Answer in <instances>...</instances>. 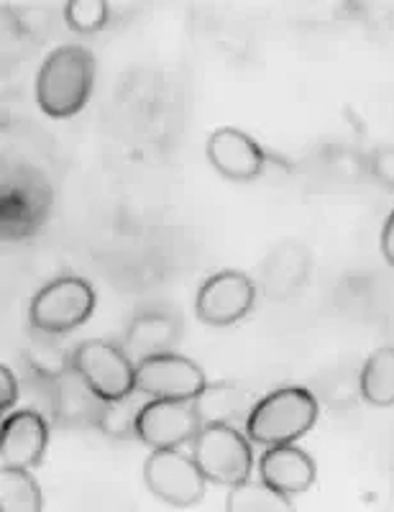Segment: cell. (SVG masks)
<instances>
[{
	"instance_id": "cell-1",
	"label": "cell",
	"mask_w": 394,
	"mask_h": 512,
	"mask_svg": "<svg viewBox=\"0 0 394 512\" xmlns=\"http://www.w3.org/2000/svg\"><path fill=\"white\" fill-rule=\"evenodd\" d=\"M93 52L80 44H64L49 54L36 75V103L49 118H72L93 98Z\"/></svg>"
},
{
	"instance_id": "cell-2",
	"label": "cell",
	"mask_w": 394,
	"mask_h": 512,
	"mask_svg": "<svg viewBox=\"0 0 394 512\" xmlns=\"http://www.w3.org/2000/svg\"><path fill=\"white\" fill-rule=\"evenodd\" d=\"M54 190L36 167L18 164L0 182V236L3 241H26L49 221Z\"/></svg>"
},
{
	"instance_id": "cell-3",
	"label": "cell",
	"mask_w": 394,
	"mask_h": 512,
	"mask_svg": "<svg viewBox=\"0 0 394 512\" xmlns=\"http://www.w3.org/2000/svg\"><path fill=\"white\" fill-rule=\"evenodd\" d=\"M318 423V400L305 387H279L259 397L244 423V433L256 446L295 443Z\"/></svg>"
},
{
	"instance_id": "cell-4",
	"label": "cell",
	"mask_w": 394,
	"mask_h": 512,
	"mask_svg": "<svg viewBox=\"0 0 394 512\" xmlns=\"http://www.w3.org/2000/svg\"><path fill=\"white\" fill-rule=\"evenodd\" d=\"M95 303L98 297L90 282L75 274H64L36 292L29 305V326L31 331L67 336L85 326L93 315Z\"/></svg>"
},
{
	"instance_id": "cell-5",
	"label": "cell",
	"mask_w": 394,
	"mask_h": 512,
	"mask_svg": "<svg viewBox=\"0 0 394 512\" xmlns=\"http://www.w3.org/2000/svg\"><path fill=\"white\" fill-rule=\"evenodd\" d=\"M192 459L210 484L236 487L251 479L254 451L236 425H203L192 441Z\"/></svg>"
},
{
	"instance_id": "cell-6",
	"label": "cell",
	"mask_w": 394,
	"mask_h": 512,
	"mask_svg": "<svg viewBox=\"0 0 394 512\" xmlns=\"http://www.w3.org/2000/svg\"><path fill=\"white\" fill-rule=\"evenodd\" d=\"M144 482L169 507H195L203 500L208 479L197 469L192 454L180 448H154L144 464Z\"/></svg>"
},
{
	"instance_id": "cell-7",
	"label": "cell",
	"mask_w": 394,
	"mask_h": 512,
	"mask_svg": "<svg viewBox=\"0 0 394 512\" xmlns=\"http://www.w3.org/2000/svg\"><path fill=\"white\" fill-rule=\"evenodd\" d=\"M72 369L85 379L103 400H118L136 392V361L126 349L103 338L85 341L75 349Z\"/></svg>"
},
{
	"instance_id": "cell-8",
	"label": "cell",
	"mask_w": 394,
	"mask_h": 512,
	"mask_svg": "<svg viewBox=\"0 0 394 512\" xmlns=\"http://www.w3.org/2000/svg\"><path fill=\"white\" fill-rule=\"evenodd\" d=\"M256 305V282L238 269L210 274L195 297V313L205 326L226 328L244 320Z\"/></svg>"
},
{
	"instance_id": "cell-9",
	"label": "cell",
	"mask_w": 394,
	"mask_h": 512,
	"mask_svg": "<svg viewBox=\"0 0 394 512\" xmlns=\"http://www.w3.org/2000/svg\"><path fill=\"white\" fill-rule=\"evenodd\" d=\"M205 387H208V379L203 369L174 351L136 361V390L144 397L195 400Z\"/></svg>"
},
{
	"instance_id": "cell-10",
	"label": "cell",
	"mask_w": 394,
	"mask_h": 512,
	"mask_svg": "<svg viewBox=\"0 0 394 512\" xmlns=\"http://www.w3.org/2000/svg\"><path fill=\"white\" fill-rule=\"evenodd\" d=\"M203 423L195 400H162L151 397L144 402L136 420V438L149 448H180L195 441Z\"/></svg>"
},
{
	"instance_id": "cell-11",
	"label": "cell",
	"mask_w": 394,
	"mask_h": 512,
	"mask_svg": "<svg viewBox=\"0 0 394 512\" xmlns=\"http://www.w3.org/2000/svg\"><path fill=\"white\" fill-rule=\"evenodd\" d=\"M210 164L231 182L259 180L269 167V152L246 131L233 126L215 128L205 144Z\"/></svg>"
},
{
	"instance_id": "cell-12",
	"label": "cell",
	"mask_w": 394,
	"mask_h": 512,
	"mask_svg": "<svg viewBox=\"0 0 394 512\" xmlns=\"http://www.w3.org/2000/svg\"><path fill=\"white\" fill-rule=\"evenodd\" d=\"M182 338V318L167 305H144L134 313L126 328L123 349L134 361L174 351Z\"/></svg>"
},
{
	"instance_id": "cell-13",
	"label": "cell",
	"mask_w": 394,
	"mask_h": 512,
	"mask_svg": "<svg viewBox=\"0 0 394 512\" xmlns=\"http://www.w3.org/2000/svg\"><path fill=\"white\" fill-rule=\"evenodd\" d=\"M49 446L47 418L36 410L8 415L0 428V464L3 469H34Z\"/></svg>"
},
{
	"instance_id": "cell-14",
	"label": "cell",
	"mask_w": 394,
	"mask_h": 512,
	"mask_svg": "<svg viewBox=\"0 0 394 512\" xmlns=\"http://www.w3.org/2000/svg\"><path fill=\"white\" fill-rule=\"evenodd\" d=\"M105 402L75 369L49 382L52 418L64 428H98Z\"/></svg>"
},
{
	"instance_id": "cell-15",
	"label": "cell",
	"mask_w": 394,
	"mask_h": 512,
	"mask_svg": "<svg viewBox=\"0 0 394 512\" xmlns=\"http://www.w3.org/2000/svg\"><path fill=\"white\" fill-rule=\"evenodd\" d=\"M259 474L267 484L284 492L287 497L308 492L318 477V466L308 451L297 448L295 443L269 446L259 459Z\"/></svg>"
},
{
	"instance_id": "cell-16",
	"label": "cell",
	"mask_w": 394,
	"mask_h": 512,
	"mask_svg": "<svg viewBox=\"0 0 394 512\" xmlns=\"http://www.w3.org/2000/svg\"><path fill=\"white\" fill-rule=\"evenodd\" d=\"M310 251L300 241H282L261 264V287L269 300H287L295 295L310 274Z\"/></svg>"
},
{
	"instance_id": "cell-17",
	"label": "cell",
	"mask_w": 394,
	"mask_h": 512,
	"mask_svg": "<svg viewBox=\"0 0 394 512\" xmlns=\"http://www.w3.org/2000/svg\"><path fill=\"white\" fill-rule=\"evenodd\" d=\"M256 400L244 384L223 379V382L208 384L195 397V408L203 425H244L249 413L254 410Z\"/></svg>"
},
{
	"instance_id": "cell-18",
	"label": "cell",
	"mask_w": 394,
	"mask_h": 512,
	"mask_svg": "<svg viewBox=\"0 0 394 512\" xmlns=\"http://www.w3.org/2000/svg\"><path fill=\"white\" fill-rule=\"evenodd\" d=\"M72 356H75V349H67V346L59 341V336H52V333H31V341L24 349V361L26 367L31 369L36 379L41 382H54L62 374H67L72 369Z\"/></svg>"
},
{
	"instance_id": "cell-19",
	"label": "cell",
	"mask_w": 394,
	"mask_h": 512,
	"mask_svg": "<svg viewBox=\"0 0 394 512\" xmlns=\"http://www.w3.org/2000/svg\"><path fill=\"white\" fill-rule=\"evenodd\" d=\"M359 392L374 408L394 405V346H382L364 361L359 374Z\"/></svg>"
},
{
	"instance_id": "cell-20",
	"label": "cell",
	"mask_w": 394,
	"mask_h": 512,
	"mask_svg": "<svg viewBox=\"0 0 394 512\" xmlns=\"http://www.w3.org/2000/svg\"><path fill=\"white\" fill-rule=\"evenodd\" d=\"M226 510L228 512H292V497H287L284 492L274 489L272 484H267L264 479L254 482V479H246V482L236 484V487H228L226 497Z\"/></svg>"
},
{
	"instance_id": "cell-21",
	"label": "cell",
	"mask_w": 394,
	"mask_h": 512,
	"mask_svg": "<svg viewBox=\"0 0 394 512\" xmlns=\"http://www.w3.org/2000/svg\"><path fill=\"white\" fill-rule=\"evenodd\" d=\"M0 510L3 512H41L44 495L31 477V469H3L0 474Z\"/></svg>"
},
{
	"instance_id": "cell-22",
	"label": "cell",
	"mask_w": 394,
	"mask_h": 512,
	"mask_svg": "<svg viewBox=\"0 0 394 512\" xmlns=\"http://www.w3.org/2000/svg\"><path fill=\"white\" fill-rule=\"evenodd\" d=\"M141 392H131L126 397H118V400H108L100 415L98 431H103L105 436L113 438V441H126V438L136 436V420H139L141 408H144L146 400H139Z\"/></svg>"
},
{
	"instance_id": "cell-23",
	"label": "cell",
	"mask_w": 394,
	"mask_h": 512,
	"mask_svg": "<svg viewBox=\"0 0 394 512\" xmlns=\"http://www.w3.org/2000/svg\"><path fill=\"white\" fill-rule=\"evenodd\" d=\"M111 18V6L105 0H70L64 6V21L77 34H95Z\"/></svg>"
},
{
	"instance_id": "cell-24",
	"label": "cell",
	"mask_w": 394,
	"mask_h": 512,
	"mask_svg": "<svg viewBox=\"0 0 394 512\" xmlns=\"http://www.w3.org/2000/svg\"><path fill=\"white\" fill-rule=\"evenodd\" d=\"M328 164H331L333 175L343 177V180H361L364 175H369V157H361L359 152H351V149H341V146H333L331 154H325Z\"/></svg>"
},
{
	"instance_id": "cell-25",
	"label": "cell",
	"mask_w": 394,
	"mask_h": 512,
	"mask_svg": "<svg viewBox=\"0 0 394 512\" xmlns=\"http://www.w3.org/2000/svg\"><path fill=\"white\" fill-rule=\"evenodd\" d=\"M369 175L387 190H394V146H379L369 154Z\"/></svg>"
},
{
	"instance_id": "cell-26",
	"label": "cell",
	"mask_w": 394,
	"mask_h": 512,
	"mask_svg": "<svg viewBox=\"0 0 394 512\" xmlns=\"http://www.w3.org/2000/svg\"><path fill=\"white\" fill-rule=\"evenodd\" d=\"M16 400H18V379L16 374L3 364V367H0V410H3V413L11 410L13 405H16Z\"/></svg>"
},
{
	"instance_id": "cell-27",
	"label": "cell",
	"mask_w": 394,
	"mask_h": 512,
	"mask_svg": "<svg viewBox=\"0 0 394 512\" xmlns=\"http://www.w3.org/2000/svg\"><path fill=\"white\" fill-rule=\"evenodd\" d=\"M382 256L387 259L389 267H394V208L382 228Z\"/></svg>"
}]
</instances>
